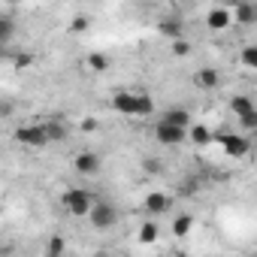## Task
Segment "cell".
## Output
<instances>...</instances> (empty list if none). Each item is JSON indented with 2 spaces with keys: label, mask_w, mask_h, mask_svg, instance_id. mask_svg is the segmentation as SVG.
<instances>
[{
  "label": "cell",
  "mask_w": 257,
  "mask_h": 257,
  "mask_svg": "<svg viewBox=\"0 0 257 257\" xmlns=\"http://www.w3.org/2000/svg\"><path fill=\"white\" fill-rule=\"evenodd\" d=\"M158 34L167 37V40H176V37H185V22L179 16H164L158 22Z\"/></svg>",
  "instance_id": "9c48e42d"
},
{
  "label": "cell",
  "mask_w": 257,
  "mask_h": 257,
  "mask_svg": "<svg viewBox=\"0 0 257 257\" xmlns=\"http://www.w3.org/2000/svg\"><path fill=\"white\" fill-rule=\"evenodd\" d=\"M161 118L170 121V124H179V127H191V112L185 106H170V109H164Z\"/></svg>",
  "instance_id": "4fadbf2b"
},
{
  "label": "cell",
  "mask_w": 257,
  "mask_h": 257,
  "mask_svg": "<svg viewBox=\"0 0 257 257\" xmlns=\"http://www.w3.org/2000/svg\"><path fill=\"white\" fill-rule=\"evenodd\" d=\"M109 64H112V58H109L106 52H88V55H85V67H88L91 73H106Z\"/></svg>",
  "instance_id": "7c38bea8"
},
{
  "label": "cell",
  "mask_w": 257,
  "mask_h": 257,
  "mask_svg": "<svg viewBox=\"0 0 257 257\" xmlns=\"http://www.w3.org/2000/svg\"><path fill=\"white\" fill-rule=\"evenodd\" d=\"M4 55H7V46H4V43H0V58H4Z\"/></svg>",
  "instance_id": "d6a6232c"
},
{
  "label": "cell",
  "mask_w": 257,
  "mask_h": 257,
  "mask_svg": "<svg viewBox=\"0 0 257 257\" xmlns=\"http://www.w3.org/2000/svg\"><path fill=\"white\" fill-rule=\"evenodd\" d=\"M109 103H112V112H118V115H134L137 94H134V91H115Z\"/></svg>",
  "instance_id": "30bf717a"
},
{
  "label": "cell",
  "mask_w": 257,
  "mask_h": 257,
  "mask_svg": "<svg viewBox=\"0 0 257 257\" xmlns=\"http://www.w3.org/2000/svg\"><path fill=\"white\" fill-rule=\"evenodd\" d=\"M91 25H94V22H91V16H85V13H76V16L70 19L67 31H70V34H88V31H91Z\"/></svg>",
  "instance_id": "7402d4cb"
},
{
  "label": "cell",
  "mask_w": 257,
  "mask_h": 257,
  "mask_svg": "<svg viewBox=\"0 0 257 257\" xmlns=\"http://www.w3.org/2000/svg\"><path fill=\"white\" fill-rule=\"evenodd\" d=\"M64 251H67L64 236H52V239H49V245H46V254H52V257H55V254H64Z\"/></svg>",
  "instance_id": "83f0119b"
},
{
  "label": "cell",
  "mask_w": 257,
  "mask_h": 257,
  "mask_svg": "<svg viewBox=\"0 0 257 257\" xmlns=\"http://www.w3.org/2000/svg\"><path fill=\"white\" fill-rule=\"evenodd\" d=\"M13 140H16L19 146H28V149H43V146H49L46 127H43V124H22V127H16Z\"/></svg>",
  "instance_id": "3957f363"
},
{
  "label": "cell",
  "mask_w": 257,
  "mask_h": 257,
  "mask_svg": "<svg viewBox=\"0 0 257 257\" xmlns=\"http://www.w3.org/2000/svg\"><path fill=\"white\" fill-rule=\"evenodd\" d=\"M194 85L203 88V91H215V88L221 85V73H218L215 67H203V70L194 73Z\"/></svg>",
  "instance_id": "8fae6325"
},
{
  "label": "cell",
  "mask_w": 257,
  "mask_h": 257,
  "mask_svg": "<svg viewBox=\"0 0 257 257\" xmlns=\"http://www.w3.org/2000/svg\"><path fill=\"white\" fill-rule=\"evenodd\" d=\"M170 209H173V197L164 194V191H152L143 200V212H149V215H167Z\"/></svg>",
  "instance_id": "8992f818"
},
{
  "label": "cell",
  "mask_w": 257,
  "mask_h": 257,
  "mask_svg": "<svg viewBox=\"0 0 257 257\" xmlns=\"http://www.w3.org/2000/svg\"><path fill=\"white\" fill-rule=\"evenodd\" d=\"M176 194H179L182 200H191V197H197V194H200V179H194V176L182 179V182L176 185Z\"/></svg>",
  "instance_id": "ac0fdd59"
},
{
  "label": "cell",
  "mask_w": 257,
  "mask_h": 257,
  "mask_svg": "<svg viewBox=\"0 0 257 257\" xmlns=\"http://www.w3.org/2000/svg\"><path fill=\"white\" fill-rule=\"evenodd\" d=\"M191 230H194V215H191V212H182V215L173 218V236H176V239H185Z\"/></svg>",
  "instance_id": "e0dca14e"
},
{
  "label": "cell",
  "mask_w": 257,
  "mask_h": 257,
  "mask_svg": "<svg viewBox=\"0 0 257 257\" xmlns=\"http://www.w3.org/2000/svg\"><path fill=\"white\" fill-rule=\"evenodd\" d=\"M170 46H173V55H176V58H188V55L194 52L191 40H185V37H176V40H170Z\"/></svg>",
  "instance_id": "d4e9b609"
},
{
  "label": "cell",
  "mask_w": 257,
  "mask_h": 257,
  "mask_svg": "<svg viewBox=\"0 0 257 257\" xmlns=\"http://www.w3.org/2000/svg\"><path fill=\"white\" fill-rule=\"evenodd\" d=\"M0 254H13V245H4V242H0Z\"/></svg>",
  "instance_id": "1f68e13d"
},
{
  "label": "cell",
  "mask_w": 257,
  "mask_h": 257,
  "mask_svg": "<svg viewBox=\"0 0 257 257\" xmlns=\"http://www.w3.org/2000/svg\"><path fill=\"white\" fill-rule=\"evenodd\" d=\"M43 127H46V140H49V143H64V140L70 137L67 121H49V124H43Z\"/></svg>",
  "instance_id": "5bb4252c"
},
{
  "label": "cell",
  "mask_w": 257,
  "mask_h": 257,
  "mask_svg": "<svg viewBox=\"0 0 257 257\" xmlns=\"http://www.w3.org/2000/svg\"><path fill=\"white\" fill-rule=\"evenodd\" d=\"M10 61H13V67H16V70H28V67H34V64H37L34 52H13V55H10Z\"/></svg>",
  "instance_id": "cb8c5ba5"
},
{
  "label": "cell",
  "mask_w": 257,
  "mask_h": 257,
  "mask_svg": "<svg viewBox=\"0 0 257 257\" xmlns=\"http://www.w3.org/2000/svg\"><path fill=\"white\" fill-rule=\"evenodd\" d=\"M224 4H236V0H224Z\"/></svg>",
  "instance_id": "e575fe53"
},
{
  "label": "cell",
  "mask_w": 257,
  "mask_h": 257,
  "mask_svg": "<svg viewBox=\"0 0 257 257\" xmlns=\"http://www.w3.org/2000/svg\"><path fill=\"white\" fill-rule=\"evenodd\" d=\"M88 221H91V227L94 230H112V227H118V209L112 206V203H106V200H94V206L88 209V215H85Z\"/></svg>",
  "instance_id": "7a4b0ae2"
},
{
  "label": "cell",
  "mask_w": 257,
  "mask_h": 257,
  "mask_svg": "<svg viewBox=\"0 0 257 257\" xmlns=\"http://www.w3.org/2000/svg\"><path fill=\"white\" fill-rule=\"evenodd\" d=\"M221 146H224V152L233 158V161H239V158H245L248 155V149H251V143H248V137H239V134H230V137H221Z\"/></svg>",
  "instance_id": "52a82bcc"
},
{
  "label": "cell",
  "mask_w": 257,
  "mask_h": 257,
  "mask_svg": "<svg viewBox=\"0 0 257 257\" xmlns=\"http://www.w3.org/2000/svg\"><path fill=\"white\" fill-rule=\"evenodd\" d=\"M16 115V100H0V118H13Z\"/></svg>",
  "instance_id": "f1b7e54d"
},
{
  "label": "cell",
  "mask_w": 257,
  "mask_h": 257,
  "mask_svg": "<svg viewBox=\"0 0 257 257\" xmlns=\"http://www.w3.org/2000/svg\"><path fill=\"white\" fill-rule=\"evenodd\" d=\"M94 127H97L94 118H85V121H82V131H94Z\"/></svg>",
  "instance_id": "4dcf8cb0"
},
{
  "label": "cell",
  "mask_w": 257,
  "mask_h": 257,
  "mask_svg": "<svg viewBox=\"0 0 257 257\" xmlns=\"http://www.w3.org/2000/svg\"><path fill=\"white\" fill-rule=\"evenodd\" d=\"M230 16H233V22H239V25H254V22H257V7H254V4H236V10H233Z\"/></svg>",
  "instance_id": "9a60e30c"
},
{
  "label": "cell",
  "mask_w": 257,
  "mask_h": 257,
  "mask_svg": "<svg viewBox=\"0 0 257 257\" xmlns=\"http://www.w3.org/2000/svg\"><path fill=\"white\" fill-rule=\"evenodd\" d=\"M158 236H161V224H155V221H146V224L140 227V242H143V245H152V242H158Z\"/></svg>",
  "instance_id": "603a6c76"
},
{
  "label": "cell",
  "mask_w": 257,
  "mask_h": 257,
  "mask_svg": "<svg viewBox=\"0 0 257 257\" xmlns=\"http://www.w3.org/2000/svg\"><path fill=\"white\" fill-rule=\"evenodd\" d=\"M94 191H88V188H67L64 194H61V206H64V212L67 215H73V218H82V215H88V209L94 206Z\"/></svg>",
  "instance_id": "6da1fadb"
},
{
  "label": "cell",
  "mask_w": 257,
  "mask_h": 257,
  "mask_svg": "<svg viewBox=\"0 0 257 257\" xmlns=\"http://www.w3.org/2000/svg\"><path fill=\"white\" fill-rule=\"evenodd\" d=\"M188 140H191L194 146H209V143H212V131H209V127H203V124L188 127Z\"/></svg>",
  "instance_id": "44dd1931"
},
{
  "label": "cell",
  "mask_w": 257,
  "mask_h": 257,
  "mask_svg": "<svg viewBox=\"0 0 257 257\" xmlns=\"http://www.w3.org/2000/svg\"><path fill=\"white\" fill-rule=\"evenodd\" d=\"M10 4H25V0H10Z\"/></svg>",
  "instance_id": "836d02e7"
},
{
  "label": "cell",
  "mask_w": 257,
  "mask_h": 257,
  "mask_svg": "<svg viewBox=\"0 0 257 257\" xmlns=\"http://www.w3.org/2000/svg\"><path fill=\"white\" fill-rule=\"evenodd\" d=\"M230 25H233V16H230L227 7H215V10H209V16H206V28H209V31H227Z\"/></svg>",
  "instance_id": "ba28073f"
},
{
  "label": "cell",
  "mask_w": 257,
  "mask_h": 257,
  "mask_svg": "<svg viewBox=\"0 0 257 257\" xmlns=\"http://www.w3.org/2000/svg\"><path fill=\"white\" fill-rule=\"evenodd\" d=\"M230 112H233L236 118H242V115H248V112H257V109H254L251 97H242V94H236V97L230 100Z\"/></svg>",
  "instance_id": "ffe728a7"
},
{
  "label": "cell",
  "mask_w": 257,
  "mask_h": 257,
  "mask_svg": "<svg viewBox=\"0 0 257 257\" xmlns=\"http://www.w3.org/2000/svg\"><path fill=\"white\" fill-rule=\"evenodd\" d=\"M16 34H19V25H16V19H10V16H0V43H13L16 40Z\"/></svg>",
  "instance_id": "d6986e66"
},
{
  "label": "cell",
  "mask_w": 257,
  "mask_h": 257,
  "mask_svg": "<svg viewBox=\"0 0 257 257\" xmlns=\"http://www.w3.org/2000/svg\"><path fill=\"white\" fill-rule=\"evenodd\" d=\"M155 140L161 146H182V143H188V127H179V124H170L161 118L155 127Z\"/></svg>",
  "instance_id": "277c9868"
},
{
  "label": "cell",
  "mask_w": 257,
  "mask_h": 257,
  "mask_svg": "<svg viewBox=\"0 0 257 257\" xmlns=\"http://www.w3.org/2000/svg\"><path fill=\"white\" fill-rule=\"evenodd\" d=\"M239 61H242L245 70H254V67H257V49H254V46H245L242 55H239Z\"/></svg>",
  "instance_id": "484cf974"
},
{
  "label": "cell",
  "mask_w": 257,
  "mask_h": 257,
  "mask_svg": "<svg viewBox=\"0 0 257 257\" xmlns=\"http://www.w3.org/2000/svg\"><path fill=\"white\" fill-rule=\"evenodd\" d=\"M239 121H242V131H248V134H251L254 127H257V112H248V115H242Z\"/></svg>",
  "instance_id": "f546056e"
},
{
  "label": "cell",
  "mask_w": 257,
  "mask_h": 257,
  "mask_svg": "<svg viewBox=\"0 0 257 257\" xmlns=\"http://www.w3.org/2000/svg\"><path fill=\"white\" fill-rule=\"evenodd\" d=\"M100 167H103V161H100L97 152H79V155L73 158V170H76L79 176H97Z\"/></svg>",
  "instance_id": "5b68a950"
},
{
  "label": "cell",
  "mask_w": 257,
  "mask_h": 257,
  "mask_svg": "<svg viewBox=\"0 0 257 257\" xmlns=\"http://www.w3.org/2000/svg\"><path fill=\"white\" fill-rule=\"evenodd\" d=\"M143 170H146L149 176H164V170H167V167H164L158 158H152V155H149V158H143Z\"/></svg>",
  "instance_id": "4316f807"
},
{
  "label": "cell",
  "mask_w": 257,
  "mask_h": 257,
  "mask_svg": "<svg viewBox=\"0 0 257 257\" xmlns=\"http://www.w3.org/2000/svg\"><path fill=\"white\" fill-rule=\"evenodd\" d=\"M155 115V100L146 91H137V103H134V118H149Z\"/></svg>",
  "instance_id": "2e32d148"
}]
</instances>
